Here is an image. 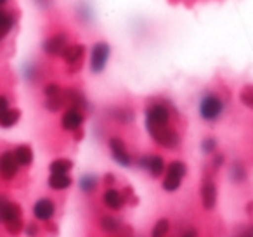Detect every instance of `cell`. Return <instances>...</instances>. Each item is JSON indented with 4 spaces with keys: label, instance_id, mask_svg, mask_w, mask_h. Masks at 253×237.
Instances as JSON below:
<instances>
[{
    "label": "cell",
    "instance_id": "40",
    "mask_svg": "<svg viewBox=\"0 0 253 237\" xmlns=\"http://www.w3.org/2000/svg\"><path fill=\"white\" fill-rule=\"evenodd\" d=\"M7 4H9V0H0V9L7 7Z\"/></svg>",
    "mask_w": 253,
    "mask_h": 237
},
{
    "label": "cell",
    "instance_id": "12",
    "mask_svg": "<svg viewBox=\"0 0 253 237\" xmlns=\"http://www.w3.org/2000/svg\"><path fill=\"white\" fill-rule=\"evenodd\" d=\"M23 209L18 202H12L7 196H0V223H9L12 220L21 218Z\"/></svg>",
    "mask_w": 253,
    "mask_h": 237
},
{
    "label": "cell",
    "instance_id": "24",
    "mask_svg": "<svg viewBox=\"0 0 253 237\" xmlns=\"http://www.w3.org/2000/svg\"><path fill=\"white\" fill-rule=\"evenodd\" d=\"M99 182H101V178H99L97 175L87 173V175H82L78 185H80V191L82 192H85V194H92V192L97 189Z\"/></svg>",
    "mask_w": 253,
    "mask_h": 237
},
{
    "label": "cell",
    "instance_id": "22",
    "mask_svg": "<svg viewBox=\"0 0 253 237\" xmlns=\"http://www.w3.org/2000/svg\"><path fill=\"white\" fill-rule=\"evenodd\" d=\"M50 173H70L73 170V161L68 158H56L49 164Z\"/></svg>",
    "mask_w": 253,
    "mask_h": 237
},
{
    "label": "cell",
    "instance_id": "33",
    "mask_svg": "<svg viewBox=\"0 0 253 237\" xmlns=\"http://www.w3.org/2000/svg\"><path fill=\"white\" fill-rule=\"evenodd\" d=\"M224 163H225L224 154H215L213 159H211V168H213V170H220V168L224 166Z\"/></svg>",
    "mask_w": 253,
    "mask_h": 237
},
{
    "label": "cell",
    "instance_id": "29",
    "mask_svg": "<svg viewBox=\"0 0 253 237\" xmlns=\"http://www.w3.org/2000/svg\"><path fill=\"white\" fill-rule=\"evenodd\" d=\"M64 88L61 87L59 83H56V81H50V83H47L45 87H43V95H45V99L49 97H57L59 94H63Z\"/></svg>",
    "mask_w": 253,
    "mask_h": 237
},
{
    "label": "cell",
    "instance_id": "37",
    "mask_svg": "<svg viewBox=\"0 0 253 237\" xmlns=\"http://www.w3.org/2000/svg\"><path fill=\"white\" fill-rule=\"evenodd\" d=\"M104 184L108 185V187H111V185L115 184V175H113V173L106 175V177H104Z\"/></svg>",
    "mask_w": 253,
    "mask_h": 237
},
{
    "label": "cell",
    "instance_id": "26",
    "mask_svg": "<svg viewBox=\"0 0 253 237\" xmlns=\"http://www.w3.org/2000/svg\"><path fill=\"white\" fill-rule=\"evenodd\" d=\"M101 227H102V230H104V232L116 234V232H120V229H122V223H120V220L116 218V216L104 215L101 218Z\"/></svg>",
    "mask_w": 253,
    "mask_h": 237
},
{
    "label": "cell",
    "instance_id": "41",
    "mask_svg": "<svg viewBox=\"0 0 253 237\" xmlns=\"http://www.w3.org/2000/svg\"><path fill=\"white\" fill-rule=\"evenodd\" d=\"M246 209H248V211H252V209H253V202H250L248 208H246Z\"/></svg>",
    "mask_w": 253,
    "mask_h": 237
},
{
    "label": "cell",
    "instance_id": "1",
    "mask_svg": "<svg viewBox=\"0 0 253 237\" xmlns=\"http://www.w3.org/2000/svg\"><path fill=\"white\" fill-rule=\"evenodd\" d=\"M144 125L149 135L172 125V108H170V104L151 102L144 111Z\"/></svg>",
    "mask_w": 253,
    "mask_h": 237
},
{
    "label": "cell",
    "instance_id": "3",
    "mask_svg": "<svg viewBox=\"0 0 253 237\" xmlns=\"http://www.w3.org/2000/svg\"><path fill=\"white\" fill-rule=\"evenodd\" d=\"M186 175H187V166L184 161H180V159L170 161L165 168V173H163V182H162L163 191L165 192L179 191V187L182 185Z\"/></svg>",
    "mask_w": 253,
    "mask_h": 237
},
{
    "label": "cell",
    "instance_id": "11",
    "mask_svg": "<svg viewBox=\"0 0 253 237\" xmlns=\"http://www.w3.org/2000/svg\"><path fill=\"white\" fill-rule=\"evenodd\" d=\"M85 52H87V47H85L84 43H70V45L64 49V52L61 54V59L64 61L66 66L78 70V68L82 66V63H84Z\"/></svg>",
    "mask_w": 253,
    "mask_h": 237
},
{
    "label": "cell",
    "instance_id": "16",
    "mask_svg": "<svg viewBox=\"0 0 253 237\" xmlns=\"http://www.w3.org/2000/svg\"><path fill=\"white\" fill-rule=\"evenodd\" d=\"M16 14L11 9H0V42L5 40L16 28Z\"/></svg>",
    "mask_w": 253,
    "mask_h": 237
},
{
    "label": "cell",
    "instance_id": "5",
    "mask_svg": "<svg viewBox=\"0 0 253 237\" xmlns=\"http://www.w3.org/2000/svg\"><path fill=\"white\" fill-rule=\"evenodd\" d=\"M70 35L64 32H56L45 37L42 42V50L47 57H61L68 45H70Z\"/></svg>",
    "mask_w": 253,
    "mask_h": 237
},
{
    "label": "cell",
    "instance_id": "35",
    "mask_svg": "<svg viewBox=\"0 0 253 237\" xmlns=\"http://www.w3.org/2000/svg\"><path fill=\"white\" fill-rule=\"evenodd\" d=\"M9 108H11V106H9V99L5 97V95H0V115Z\"/></svg>",
    "mask_w": 253,
    "mask_h": 237
},
{
    "label": "cell",
    "instance_id": "19",
    "mask_svg": "<svg viewBox=\"0 0 253 237\" xmlns=\"http://www.w3.org/2000/svg\"><path fill=\"white\" fill-rule=\"evenodd\" d=\"M47 185L52 191H66L73 185V178L70 177V173H50Z\"/></svg>",
    "mask_w": 253,
    "mask_h": 237
},
{
    "label": "cell",
    "instance_id": "28",
    "mask_svg": "<svg viewBox=\"0 0 253 237\" xmlns=\"http://www.w3.org/2000/svg\"><path fill=\"white\" fill-rule=\"evenodd\" d=\"M217 139H213V137H207V139H203V142H201V151H203V154H207V156H211V154H215V151H217Z\"/></svg>",
    "mask_w": 253,
    "mask_h": 237
},
{
    "label": "cell",
    "instance_id": "7",
    "mask_svg": "<svg viewBox=\"0 0 253 237\" xmlns=\"http://www.w3.org/2000/svg\"><path fill=\"white\" fill-rule=\"evenodd\" d=\"M137 164H139V168L148 171L153 178H160L165 173V168H167L165 159H163V156H160V154H146V156L139 158Z\"/></svg>",
    "mask_w": 253,
    "mask_h": 237
},
{
    "label": "cell",
    "instance_id": "32",
    "mask_svg": "<svg viewBox=\"0 0 253 237\" xmlns=\"http://www.w3.org/2000/svg\"><path fill=\"white\" fill-rule=\"evenodd\" d=\"M25 77L28 78V81H35L37 78H39V66L30 63L28 66L25 68Z\"/></svg>",
    "mask_w": 253,
    "mask_h": 237
},
{
    "label": "cell",
    "instance_id": "31",
    "mask_svg": "<svg viewBox=\"0 0 253 237\" xmlns=\"http://www.w3.org/2000/svg\"><path fill=\"white\" fill-rule=\"evenodd\" d=\"M7 227V232L12 234V236H18L23 229H25V223H23V218H18V220H12V222L5 223Z\"/></svg>",
    "mask_w": 253,
    "mask_h": 237
},
{
    "label": "cell",
    "instance_id": "6",
    "mask_svg": "<svg viewBox=\"0 0 253 237\" xmlns=\"http://www.w3.org/2000/svg\"><path fill=\"white\" fill-rule=\"evenodd\" d=\"M108 147H109V154H111V158L115 159L116 164H120V166H123V168H128L134 164V158H132L130 151H128V147H126L123 139H120V137H111V139L108 140Z\"/></svg>",
    "mask_w": 253,
    "mask_h": 237
},
{
    "label": "cell",
    "instance_id": "4",
    "mask_svg": "<svg viewBox=\"0 0 253 237\" xmlns=\"http://www.w3.org/2000/svg\"><path fill=\"white\" fill-rule=\"evenodd\" d=\"M109 59H111V45L104 40H99L92 45L90 49V61H88V68L94 75H101L106 70Z\"/></svg>",
    "mask_w": 253,
    "mask_h": 237
},
{
    "label": "cell",
    "instance_id": "30",
    "mask_svg": "<svg viewBox=\"0 0 253 237\" xmlns=\"http://www.w3.org/2000/svg\"><path fill=\"white\" fill-rule=\"evenodd\" d=\"M239 101L243 106L253 109V87H245L239 94Z\"/></svg>",
    "mask_w": 253,
    "mask_h": 237
},
{
    "label": "cell",
    "instance_id": "36",
    "mask_svg": "<svg viewBox=\"0 0 253 237\" xmlns=\"http://www.w3.org/2000/svg\"><path fill=\"white\" fill-rule=\"evenodd\" d=\"M236 237H253V227H246Z\"/></svg>",
    "mask_w": 253,
    "mask_h": 237
},
{
    "label": "cell",
    "instance_id": "21",
    "mask_svg": "<svg viewBox=\"0 0 253 237\" xmlns=\"http://www.w3.org/2000/svg\"><path fill=\"white\" fill-rule=\"evenodd\" d=\"M109 113H111V118L122 125H130L135 119V113L132 108H113Z\"/></svg>",
    "mask_w": 253,
    "mask_h": 237
},
{
    "label": "cell",
    "instance_id": "2",
    "mask_svg": "<svg viewBox=\"0 0 253 237\" xmlns=\"http://www.w3.org/2000/svg\"><path fill=\"white\" fill-rule=\"evenodd\" d=\"M225 101L217 94V92H205L203 97L200 99V106L198 111L203 121L207 123H215L222 118V115L225 113Z\"/></svg>",
    "mask_w": 253,
    "mask_h": 237
},
{
    "label": "cell",
    "instance_id": "10",
    "mask_svg": "<svg viewBox=\"0 0 253 237\" xmlns=\"http://www.w3.org/2000/svg\"><path fill=\"white\" fill-rule=\"evenodd\" d=\"M149 137L155 140V144H158L160 147H165V149H177L180 144L179 132H177L172 125L167 126V128L158 130V132H155V133H151Z\"/></svg>",
    "mask_w": 253,
    "mask_h": 237
},
{
    "label": "cell",
    "instance_id": "38",
    "mask_svg": "<svg viewBox=\"0 0 253 237\" xmlns=\"http://www.w3.org/2000/svg\"><path fill=\"white\" fill-rule=\"evenodd\" d=\"M182 237H198V230L196 229H189L182 234Z\"/></svg>",
    "mask_w": 253,
    "mask_h": 237
},
{
    "label": "cell",
    "instance_id": "39",
    "mask_svg": "<svg viewBox=\"0 0 253 237\" xmlns=\"http://www.w3.org/2000/svg\"><path fill=\"white\" fill-rule=\"evenodd\" d=\"M84 139V130H77V132H75V140H82Z\"/></svg>",
    "mask_w": 253,
    "mask_h": 237
},
{
    "label": "cell",
    "instance_id": "9",
    "mask_svg": "<svg viewBox=\"0 0 253 237\" xmlns=\"http://www.w3.org/2000/svg\"><path fill=\"white\" fill-rule=\"evenodd\" d=\"M19 163L16 161L14 153L12 151H4L0 154V178L2 180H14L19 173Z\"/></svg>",
    "mask_w": 253,
    "mask_h": 237
},
{
    "label": "cell",
    "instance_id": "13",
    "mask_svg": "<svg viewBox=\"0 0 253 237\" xmlns=\"http://www.w3.org/2000/svg\"><path fill=\"white\" fill-rule=\"evenodd\" d=\"M33 215L39 222H50L56 215V204H54L52 199L49 198H40L39 201L33 204Z\"/></svg>",
    "mask_w": 253,
    "mask_h": 237
},
{
    "label": "cell",
    "instance_id": "20",
    "mask_svg": "<svg viewBox=\"0 0 253 237\" xmlns=\"http://www.w3.org/2000/svg\"><path fill=\"white\" fill-rule=\"evenodd\" d=\"M21 119V111L18 108H9L0 115V128H12Z\"/></svg>",
    "mask_w": 253,
    "mask_h": 237
},
{
    "label": "cell",
    "instance_id": "15",
    "mask_svg": "<svg viewBox=\"0 0 253 237\" xmlns=\"http://www.w3.org/2000/svg\"><path fill=\"white\" fill-rule=\"evenodd\" d=\"M217 198H218V192H217V185H215L213 180L207 178L201 185V202H203V208L205 209H213L215 204H217Z\"/></svg>",
    "mask_w": 253,
    "mask_h": 237
},
{
    "label": "cell",
    "instance_id": "25",
    "mask_svg": "<svg viewBox=\"0 0 253 237\" xmlns=\"http://www.w3.org/2000/svg\"><path fill=\"white\" fill-rule=\"evenodd\" d=\"M43 108H45L47 111H50V113H57V111H61V109L68 108L66 97H64V90H63V94H59L57 97L45 99V102H43Z\"/></svg>",
    "mask_w": 253,
    "mask_h": 237
},
{
    "label": "cell",
    "instance_id": "17",
    "mask_svg": "<svg viewBox=\"0 0 253 237\" xmlns=\"http://www.w3.org/2000/svg\"><path fill=\"white\" fill-rule=\"evenodd\" d=\"M64 97H66L68 108H78L82 111L88 108L87 99H85V95L78 88H64Z\"/></svg>",
    "mask_w": 253,
    "mask_h": 237
},
{
    "label": "cell",
    "instance_id": "23",
    "mask_svg": "<svg viewBox=\"0 0 253 237\" xmlns=\"http://www.w3.org/2000/svg\"><path fill=\"white\" fill-rule=\"evenodd\" d=\"M229 177H231V180L234 182V184H243V182L246 180V177H248V171H246V166L241 163V161H234V163L231 164V170H229Z\"/></svg>",
    "mask_w": 253,
    "mask_h": 237
},
{
    "label": "cell",
    "instance_id": "8",
    "mask_svg": "<svg viewBox=\"0 0 253 237\" xmlns=\"http://www.w3.org/2000/svg\"><path fill=\"white\" fill-rule=\"evenodd\" d=\"M85 123V115L82 109L78 108H66V111L61 116V128L64 132L75 133L77 130L82 128V125Z\"/></svg>",
    "mask_w": 253,
    "mask_h": 237
},
{
    "label": "cell",
    "instance_id": "14",
    "mask_svg": "<svg viewBox=\"0 0 253 237\" xmlns=\"http://www.w3.org/2000/svg\"><path fill=\"white\" fill-rule=\"evenodd\" d=\"M102 202H104L106 208L111 209V211H120V209L125 206L126 199H125V196L118 191V189H115L111 185V187L106 189L104 194H102Z\"/></svg>",
    "mask_w": 253,
    "mask_h": 237
},
{
    "label": "cell",
    "instance_id": "34",
    "mask_svg": "<svg viewBox=\"0 0 253 237\" xmlns=\"http://www.w3.org/2000/svg\"><path fill=\"white\" fill-rule=\"evenodd\" d=\"M25 232H26V236H28V237H37V236H39V232H40V229H39V225H37V223H26Z\"/></svg>",
    "mask_w": 253,
    "mask_h": 237
},
{
    "label": "cell",
    "instance_id": "18",
    "mask_svg": "<svg viewBox=\"0 0 253 237\" xmlns=\"http://www.w3.org/2000/svg\"><path fill=\"white\" fill-rule=\"evenodd\" d=\"M14 158H16V161L19 163V166H23V168H28V166H32L33 164V149H32V146H28V144H19V146H16L14 147Z\"/></svg>",
    "mask_w": 253,
    "mask_h": 237
},
{
    "label": "cell",
    "instance_id": "27",
    "mask_svg": "<svg viewBox=\"0 0 253 237\" xmlns=\"http://www.w3.org/2000/svg\"><path fill=\"white\" fill-rule=\"evenodd\" d=\"M170 232V222L167 218H160L153 227L151 237H165Z\"/></svg>",
    "mask_w": 253,
    "mask_h": 237
}]
</instances>
